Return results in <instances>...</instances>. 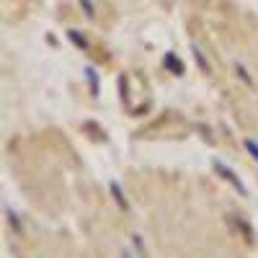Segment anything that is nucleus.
Instances as JSON below:
<instances>
[{"instance_id": "423d86ee", "label": "nucleus", "mask_w": 258, "mask_h": 258, "mask_svg": "<svg viewBox=\"0 0 258 258\" xmlns=\"http://www.w3.org/2000/svg\"><path fill=\"white\" fill-rule=\"evenodd\" d=\"M235 73H238V78H240L243 83H248V85H250V88H253V75L248 73V68H245V64H243V62H235Z\"/></svg>"}, {"instance_id": "f8f14e48", "label": "nucleus", "mask_w": 258, "mask_h": 258, "mask_svg": "<svg viewBox=\"0 0 258 258\" xmlns=\"http://www.w3.org/2000/svg\"><path fill=\"white\" fill-rule=\"evenodd\" d=\"M80 3L85 6V13H88V16L93 18V6H91V0H80Z\"/></svg>"}, {"instance_id": "20e7f679", "label": "nucleus", "mask_w": 258, "mask_h": 258, "mask_svg": "<svg viewBox=\"0 0 258 258\" xmlns=\"http://www.w3.org/2000/svg\"><path fill=\"white\" fill-rule=\"evenodd\" d=\"M165 68H168L170 73H173V75H178V78H181V75L186 73L183 62H181V59H178L176 54H165Z\"/></svg>"}, {"instance_id": "6e6552de", "label": "nucleus", "mask_w": 258, "mask_h": 258, "mask_svg": "<svg viewBox=\"0 0 258 258\" xmlns=\"http://www.w3.org/2000/svg\"><path fill=\"white\" fill-rule=\"evenodd\" d=\"M85 78H88V83H91V93L96 96L98 93V73L93 68H85Z\"/></svg>"}, {"instance_id": "1a4fd4ad", "label": "nucleus", "mask_w": 258, "mask_h": 258, "mask_svg": "<svg viewBox=\"0 0 258 258\" xmlns=\"http://www.w3.org/2000/svg\"><path fill=\"white\" fill-rule=\"evenodd\" d=\"M243 145H245V150H248V155H250V158H253V160L258 163V142H255L253 137H248V140H245Z\"/></svg>"}, {"instance_id": "f03ea898", "label": "nucleus", "mask_w": 258, "mask_h": 258, "mask_svg": "<svg viewBox=\"0 0 258 258\" xmlns=\"http://www.w3.org/2000/svg\"><path fill=\"white\" fill-rule=\"evenodd\" d=\"M109 191H111V197H114V202L119 204V209L129 212V199L124 197V191H121V186H119L116 181H111V183H109Z\"/></svg>"}, {"instance_id": "39448f33", "label": "nucleus", "mask_w": 258, "mask_h": 258, "mask_svg": "<svg viewBox=\"0 0 258 258\" xmlns=\"http://www.w3.org/2000/svg\"><path fill=\"white\" fill-rule=\"evenodd\" d=\"M191 52H194V59H197V64H199V70H202V73H209L212 68H209V62H207V57H204V52H202V49H199L197 44H194V47H191Z\"/></svg>"}, {"instance_id": "f257e3e1", "label": "nucleus", "mask_w": 258, "mask_h": 258, "mask_svg": "<svg viewBox=\"0 0 258 258\" xmlns=\"http://www.w3.org/2000/svg\"><path fill=\"white\" fill-rule=\"evenodd\" d=\"M212 168H214V173H217L222 181H227L235 191L240 194V197H248V188H245V183L238 178V173H235L232 168H227V165H225V163H220V160H214V163H212Z\"/></svg>"}, {"instance_id": "9d476101", "label": "nucleus", "mask_w": 258, "mask_h": 258, "mask_svg": "<svg viewBox=\"0 0 258 258\" xmlns=\"http://www.w3.org/2000/svg\"><path fill=\"white\" fill-rule=\"evenodd\" d=\"M232 222H235V225L240 227V232L245 235V240H253V230H250V227H248V225H245V222H243L240 217H232Z\"/></svg>"}, {"instance_id": "ddd939ff", "label": "nucleus", "mask_w": 258, "mask_h": 258, "mask_svg": "<svg viewBox=\"0 0 258 258\" xmlns=\"http://www.w3.org/2000/svg\"><path fill=\"white\" fill-rule=\"evenodd\" d=\"M121 258H140V255H137L135 250H129V248H124V250H121Z\"/></svg>"}, {"instance_id": "7ed1b4c3", "label": "nucleus", "mask_w": 258, "mask_h": 258, "mask_svg": "<svg viewBox=\"0 0 258 258\" xmlns=\"http://www.w3.org/2000/svg\"><path fill=\"white\" fill-rule=\"evenodd\" d=\"M6 222H8V227H11V232L13 235H21L24 232V222H21V217L11 209V207H6Z\"/></svg>"}, {"instance_id": "9b49d317", "label": "nucleus", "mask_w": 258, "mask_h": 258, "mask_svg": "<svg viewBox=\"0 0 258 258\" xmlns=\"http://www.w3.org/2000/svg\"><path fill=\"white\" fill-rule=\"evenodd\" d=\"M70 39H73V41H75V44H78V47H80V49H88V41H85V39H80V36H78V34H75V31H70Z\"/></svg>"}, {"instance_id": "0eeeda50", "label": "nucleus", "mask_w": 258, "mask_h": 258, "mask_svg": "<svg viewBox=\"0 0 258 258\" xmlns=\"http://www.w3.org/2000/svg\"><path fill=\"white\" fill-rule=\"evenodd\" d=\"M132 248H135V253L140 255V258H147V248H145V243H142V235H132Z\"/></svg>"}]
</instances>
